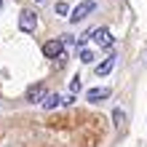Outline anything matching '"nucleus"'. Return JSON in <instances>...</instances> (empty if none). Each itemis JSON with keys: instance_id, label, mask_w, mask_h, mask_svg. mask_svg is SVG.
<instances>
[{"instance_id": "1", "label": "nucleus", "mask_w": 147, "mask_h": 147, "mask_svg": "<svg viewBox=\"0 0 147 147\" xmlns=\"http://www.w3.org/2000/svg\"><path fill=\"white\" fill-rule=\"evenodd\" d=\"M96 11V3H94V0H83L80 5H75L72 8V13H70V22L72 24H78V22H86L88 19V16Z\"/></svg>"}, {"instance_id": "2", "label": "nucleus", "mask_w": 147, "mask_h": 147, "mask_svg": "<svg viewBox=\"0 0 147 147\" xmlns=\"http://www.w3.org/2000/svg\"><path fill=\"white\" fill-rule=\"evenodd\" d=\"M88 38L96 43L99 48H112V46H115V38L110 35V30H107V27H96V30H91V32H88Z\"/></svg>"}, {"instance_id": "3", "label": "nucleus", "mask_w": 147, "mask_h": 147, "mask_svg": "<svg viewBox=\"0 0 147 147\" xmlns=\"http://www.w3.org/2000/svg\"><path fill=\"white\" fill-rule=\"evenodd\" d=\"M35 27H38V16H35V11L24 8V11L19 13V30H22V32H35Z\"/></svg>"}, {"instance_id": "4", "label": "nucleus", "mask_w": 147, "mask_h": 147, "mask_svg": "<svg viewBox=\"0 0 147 147\" xmlns=\"http://www.w3.org/2000/svg\"><path fill=\"white\" fill-rule=\"evenodd\" d=\"M48 96V88H46V83H35V86H30L27 88V102L30 105H43V99Z\"/></svg>"}, {"instance_id": "5", "label": "nucleus", "mask_w": 147, "mask_h": 147, "mask_svg": "<svg viewBox=\"0 0 147 147\" xmlns=\"http://www.w3.org/2000/svg\"><path fill=\"white\" fill-rule=\"evenodd\" d=\"M43 56H46V59L64 56V43L62 40H46V43H43Z\"/></svg>"}, {"instance_id": "6", "label": "nucleus", "mask_w": 147, "mask_h": 147, "mask_svg": "<svg viewBox=\"0 0 147 147\" xmlns=\"http://www.w3.org/2000/svg\"><path fill=\"white\" fill-rule=\"evenodd\" d=\"M110 88H105V86H102V88H88V94H86V99L88 102H94V105H96V102H105L107 96H110Z\"/></svg>"}, {"instance_id": "7", "label": "nucleus", "mask_w": 147, "mask_h": 147, "mask_svg": "<svg viewBox=\"0 0 147 147\" xmlns=\"http://www.w3.org/2000/svg\"><path fill=\"white\" fill-rule=\"evenodd\" d=\"M64 105V96H59V94H48L46 99H43V110H56Z\"/></svg>"}, {"instance_id": "8", "label": "nucleus", "mask_w": 147, "mask_h": 147, "mask_svg": "<svg viewBox=\"0 0 147 147\" xmlns=\"http://www.w3.org/2000/svg\"><path fill=\"white\" fill-rule=\"evenodd\" d=\"M112 67H115V56H107L102 64H96V78H105L112 72Z\"/></svg>"}, {"instance_id": "9", "label": "nucleus", "mask_w": 147, "mask_h": 147, "mask_svg": "<svg viewBox=\"0 0 147 147\" xmlns=\"http://www.w3.org/2000/svg\"><path fill=\"white\" fill-rule=\"evenodd\" d=\"M112 123H115V128H118V131H123V128H126V112L120 110V107H115V110H112Z\"/></svg>"}, {"instance_id": "10", "label": "nucleus", "mask_w": 147, "mask_h": 147, "mask_svg": "<svg viewBox=\"0 0 147 147\" xmlns=\"http://www.w3.org/2000/svg\"><path fill=\"white\" fill-rule=\"evenodd\" d=\"M56 13H59V16H67V19H70V5H67L64 0H59V3H56Z\"/></svg>"}, {"instance_id": "11", "label": "nucleus", "mask_w": 147, "mask_h": 147, "mask_svg": "<svg viewBox=\"0 0 147 147\" xmlns=\"http://www.w3.org/2000/svg\"><path fill=\"white\" fill-rule=\"evenodd\" d=\"M80 62H83V64H91V62H94V51L83 48V51H80Z\"/></svg>"}, {"instance_id": "12", "label": "nucleus", "mask_w": 147, "mask_h": 147, "mask_svg": "<svg viewBox=\"0 0 147 147\" xmlns=\"http://www.w3.org/2000/svg\"><path fill=\"white\" fill-rule=\"evenodd\" d=\"M80 91V78H72L70 80V94H78Z\"/></svg>"}, {"instance_id": "13", "label": "nucleus", "mask_w": 147, "mask_h": 147, "mask_svg": "<svg viewBox=\"0 0 147 147\" xmlns=\"http://www.w3.org/2000/svg\"><path fill=\"white\" fill-rule=\"evenodd\" d=\"M62 43H64V48H75V40H72L70 35H64V38H62Z\"/></svg>"}, {"instance_id": "14", "label": "nucleus", "mask_w": 147, "mask_h": 147, "mask_svg": "<svg viewBox=\"0 0 147 147\" xmlns=\"http://www.w3.org/2000/svg\"><path fill=\"white\" fill-rule=\"evenodd\" d=\"M3 3H5V0H0V8H3Z\"/></svg>"}, {"instance_id": "15", "label": "nucleus", "mask_w": 147, "mask_h": 147, "mask_svg": "<svg viewBox=\"0 0 147 147\" xmlns=\"http://www.w3.org/2000/svg\"><path fill=\"white\" fill-rule=\"evenodd\" d=\"M38 3H40V0H38Z\"/></svg>"}]
</instances>
